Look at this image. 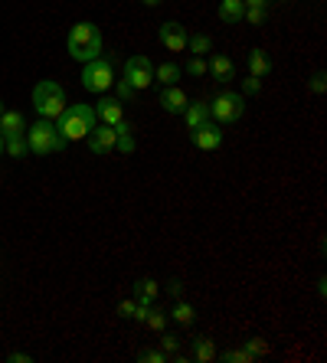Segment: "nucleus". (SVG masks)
Returning <instances> with one entry per match:
<instances>
[{"instance_id":"obj_3","label":"nucleus","mask_w":327,"mask_h":363,"mask_svg":"<svg viewBox=\"0 0 327 363\" xmlns=\"http://www.w3.org/2000/svg\"><path fill=\"white\" fill-rule=\"evenodd\" d=\"M33 108L40 111V118L56 121L66 111V92H62L60 82L53 79H43L36 89H33Z\"/></svg>"},{"instance_id":"obj_23","label":"nucleus","mask_w":327,"mask_h":363,"mask_svg":"<svg viewBox=\"0 0 327 363\" xmlns=\"http://www.w3.org/2000/svg\"><path fill=\"white\" fill-rule=\"evenodd\" d=\"M3 151L10 154V157H16V161H20V157H27V154H30V144H27V137H23V135H16V137H7Z\"/></svg>"},{"instance_id":"obj_30","label":"nucleus","mask_w":327,"mask_h":363,"mask_svg":"<svg viewBox=\"0 0 327 363\" xmlns=\"http://www.w3.org/2000/svg\"><path fill=\"white\" fill-rule=\"evenodd\" d=\"M138 360L141 363H167V353H164V350H141Z\"/></svg>"},{"instance_id":"obj_19","label":"nucleus","mask_w":327,"mask_h":363,"mask_svg":"<svg viewBox=\"0 0 327 363\" xmlns=\"http://www.w3.org/2000/svg\"><path fill=\"white\" fill-rule=\"evenodd\" d=\"M246 14V3L242 0H220V20L223 23H239Z\"/></svg>"},{"instance_id":"obj_29","label":"nucleus","mask_w":327,"mask_h":363,"mask_svg":"<svg viewBox=\"0 0 327 363\" xmlns=\"http://www.w3.org/2000/svg\"><path fill=\"white\" fill-rule=\"evenodd\" d=\"M207 69H209V62L203 59V56H190V62H187V72H190V76H207Z\"/></svg>"},{"instance_id":"obj_8","label":"nucleus","mask_w":327,"mask_h":363,"mask_svg":"<svg viewBox=\"0 0 327 363\" xmlns=\"http://www.w3.org/2000/svg\"><path fill=\"white\" fill-rule=\"evenodd\" d=\"M190 141H194L200 151H216L223 144V124L220 121H203L190 131Z\"/></svg>"},{"instance_id":"obj_6","label":"nucleus","mask_w":327,"mask_h":363,"mask_svg":"<svg viewBox=\"0 0 327 363\" xmlns=\"http://www.w3.org/2000/svg\"><path fill=\"white\" fill-rule=\"evenodd\" d=\"M242 111H246V95H239V92H220V95L209 102V118H216L220 124L239 121Z\"/></svg>"},{"instance_id":"obj_31","label":"nucleus","mask_w":327,"mask_h":363,"mask_svg":"<svg viewBox=\"0 0 327 363\" xmlns=\"http://www.w3.org/2000/svg\"><path fill=\"white\" fill-rule=\"evenodd\" d=\"M115 89H118L121 98H134V95H138V92H134V85L128 82V79H115Z\"/></svg>"},{"instance_id":"obj_40","label":"nucleus","mask_w":327,"mask_h":363,"mask_svg":"<svg viewBox=\"0 0 327 363\" xmlns=\"http://www.w3.org/2000/svg\"><path fill=\"white\" fill-rule=\"evenodd\" d=\"M3 144H7V141H3V135H0V157H3Z\"/></svg>"},{"instance_id":"obj_4","label":"nucleus","mask_w":327,"mask_h":363,"mask_svg":"<svg viewBox=\"0 0 327 363\" xmlns=\"http://www.w3.org/2000/svg\"><path fill=\"white\" fill-rule=\"evenodd\" d=\"M27 144H30V151L40 154V157L56 154V151L66 148V141H62V135L56 131V124H53V121H46V118H40L30 131H27Z\"/></svg>"},{"instance_id":"obj_34","label":"nucleus","mask_w":327,"mask_h":363,"mask_svg":"<svg viewBox=\"0 0 327 363\" xmlns=\"http://www.w3.org/2000/svg\"><path fill=\"white\" fill-rule=\"evenodd\" d=\"M246 350H249V353H252V357H255V353H265V344H262V340H249V344H246Z\"/></svg>"},{"instance_id":"obj_1","label":"nucleus","mask_w":327,"mask_h":363,"mask_svg":"<svg viewBox=\"0 0 327 363\" xmlns=\"http://www.w3.org/2000/svg\"><path fill=\"white\" fill-rule=\"evenodd\" d=\"M95 124H99V115H95L92 105H66V111L56 118V131H60L62 141L69 144V141L89 137V131Z\"/></svg>"},{"instance_id":"obj_20","label":"nucleus","mask_w":327,"mask_h":363,"mask_svg":"<svg viewBox=\"0 0 327 363\" xmlns=\"http://www.w3.org/2000/svg\"><path fill=\"white\" fill-rule=\"evenodd\" d=\"M177 79H180V66H177V62H164V66L154 69V82H161L164 89H167V85H177Z\"/></svg>"},{"instance_id":"obj_2","label":"nucleus","mask_w":327,"mask_h":363,"mask_svg":"<svg viewBox=\"0 0 327 363\" xmlns=\"http://www.w3.org/2000/svg\"><path fill=\"white\" fill-rule=\"evenodd\" d=\"M69 56L79 62H89V59H99L102 56V30L89 23V20H82V23H75L73 30H69Z\"/></svg>"},{"instance_id":"obj_12","label":"nucleus","mask_w":327,"mask_h":363,"mask_svg":"<svg viewBox=\"0 0 327 363\" xmlns=\"http://www.w3.org/2000/svg\"><path fill=\"white\" fill-rule=\"evenodd\" d=\"M207 72L213 76V82L226 85V82H233V79H236V66H233V59H229V56H213Z\"/></svg>"},{"instance_id":"obj_28","label":"nucleus","mask_w":327,"mask_h":363,"mask_svg":"<svg viewBox=\"0 0 327 363\" xmlns=\"http://www.w3.org/2000/svg\"><path fill=\"white\" fill-rule=\"evenodd\" d=\"M268 16V7H246V14H242V20H249L252 27H262Z\"/></svg>"},{"instance_id":"obj_32","label":"nucleus","mask_w":327,"mask_h":363,"mask_svg":"<svg viewBox=\"0 0 327 363\" xmlns=\"http://www.w3.org/2000/svg\"><path fill=\"white\" fill-rule=\"evenodd\" d=\"M242 92H246V95H259V92H262V79L249 76L246 82H242Z\"/></svg>"},{"instance_id":"obj_13","label":"nucleus","mask_w":327,"mask_h":363,"mask_svg":"<svg viewBox=\"0 0 327 363\" xmlns=\"http://www.w3.org/2000/svg\"><path fill=\"white\" fill-rule=\"evenodd\" d=\"M95 108V115L102 118V124H118V121H125V108H121V102H115V98H99V105Z\"/></svg>"},{"instance_id":"obj_27","label":"nucleus","mask_w":327,"mask_h":363,"mask_svg":"<svg viewBox=\"0 0 327 363\" xmlns=\"http://www.w3.org/2000/svg\"><path fill=\"white\" fill-rule=\"evenodd\" d=\"M161 350L167 353V360H174V357L180 353V340L174 337V334H164L161 331Z\"/></svg>"},{"instance_id":"obj_37","label":"nucleus","mask_w":327,"mask_h":363,"mask_svg":"<svg viewBox=\"0 0 327 363\" xmlns=\"http://www.w3.org/2000/svg\"><path fill=\"white\" fill-rule=\"evenodd\" d=\"M10 360H14V363H30L33 357H30V353H10Z\"/></svg>"},{"instance_id":"obj_35","label":"nucleus","mask_w":327,"mask_h":363,"mask_svg":"<svg viewBox=\"0 0 327 363\" xmlns=\"http://www.w3.org/2000/svg\"><path fill=\"white\" fill-rule=\"evenodd\" d=\"M167 291H170L174 298H183V282H177V278H174V282L167 285Z\"/></svg>"},{"instance_id":"obj_10","label":"nucleus","mask_w":327,"mask_h":363,"mask_svg":"<svg viewBox=\"0 0 327 363\" xmlns=\"http://www.w3.org/2000/svg\"><path fill=\"white\" fill-rule=\"evenodd\" d=\"M86 141H89L92 154H112L115 151V128L112 124H95Z\"/></svg>"},{"instance_id":"obj_9","label":"nucleus","mask_w":327,"mask_h":363,"mask_svg":"<svg viewBox=\"0 0 327 363\" xmlns=\"http://www.w3.org/2000/svg\"><path fill=\"white\" fill-rule=\"evenodd\" d=\"M157 40H161V46L167 53H183L190 33H187V27H180V23H164L161 30H157Z\"/></svg>"},{"instance_id":"obj_38","label":"nucleus","mask_w":327,"mask_h":363,"mask_svg":"<svg viewBox=\"0 0 327 363\" xmlns=\"http://www.w3.org/2000/svg\"><path fill=\"white\" fill-rule=\"evenodd\" d=\"M246 7H268V0H242Z\"/></svg>"},{"instance_id":"obj_7","label":"nucleus","mask_w":327,"mask_h":363,"mask_svg":"<svg viewBox=\"0 0 327 363\" xmlns=\"http://www.w3.org/2000/svg\"><path fill=\"white\" fill-rule=\"evenodd\" d=\"M125 79L134 85V92L151 89V82H154V66H151L148 56H131V59L125 62Z\"/></svg>"},{"instance_id":"obj_26","label":"nucleus","mask_w":327,"mask_h":363,"mask_svg":"<svg viewBox=\"0 0 327 363\" xmlns=\"http://www.w3.org/2000/svg\"><path fill=\"white\" fill-rule=\"evenodd\" d=\"M167 321H170V318H167V311H161V308H151V311H148V318H144V324H148L151 331H157V334H161L164 327H167Z\"/></svg>"},{"instance_id":"obj_33","label":"nucleus","mask_w":327,"mask_h":363,"mask_svg":"<svg viewBox=\"0 0 327 363\" xmlns=\"http://www.w3.org/2000/svg\"><path fill=\"white\" fill-rule=\"evenodd\" d=\"M134 308H138V301H121L118 314H121V318H134Z\"/></svg>"},{"instance_id":"obj_39","label":"nucleus","mask_w":327,"mask_h":363,"mask_svg":"<svg viewBox=\"0 0 327 363\" xmlns=\"http://www.w3.org/2000/svg\"><path fill=\"white\" fill-rule=\"evenodd\" d=\"M141 3H144V7H157L161 0H141Z\"/></svg>"},{"instance_id":"obj_16","label":"nucleus","mask_w":327,"mask_h":363,"mask_svg":"<svg viewBox=\"0 0 327 363\" xmlns=\"http://www.w3.org/2000/svg\"><path fill=\"white\" fill-rule=\"evenodd\" d=\"M268 72H272V59H268L265 49H259V46H255L252 53H249V76L265 79Z\"/></svg>"},{"instance_id":"obj_24","label":"nucleus","mask_w":327,"mask_h":363,"mask_svg":"<svg viewBox=\"0 0 327 363\" xmlns=\"http://www.w3.org/2000/svg\"><path fill=\"white\" fill-rule=\"evenodd\" d=\"M220 360H223V363H252L255 357L246 347H229V350H223V353H220Z\"/></svg>"},{"instance_id":"obj_11","label":"nucleus","mask_w":327,"mask_h":363,"mask_svg":"<svg viewBox=\"0 0 327 363\" xmlns=\"http://www.w3.org/2000/svg\"><path fill=\"white\" fill-rule=\"evenodd\" d=\"M187 92L180 89V85H167V89L161 92V108L167 111V115H180L183 108H187Z\"/></svg>"},{"instance_id":"obj_14","label":"nucleus","mask_w":327,"mask_h":363,"mask_svg":"<svg viewBox=\"0 0 327 363\" xmlns=\"http://www.w3.org/2000/svg\"><path fill=\"white\" fill-rule=\"evenodd\" d=\"M180 115H183V121H187V128L194 131L196 124L209 121V102H203V98H196V102H187V108H183Z\"/></svg>"},{"instance_id":"obj_17","label":"nucleus","mask_w":327,"mask_h":363,"mask_svg":"<svg viewBox=\"0 0 327 363\" xmlns=\"http://www.w3.org/2000/svg\"><path fill=\"white\" fill-rule=\"evenodd\" d=\"M115 128V148L121 154H134V135H131V124L128 121H118V124H112Z\"/></svg>"},{"instance_id":"obj_41","label":"nucleus","mask_w":327,"mask_h":363,"mask_svg":"<svg viewBox=\"0 0 327 363\" xmlns=\"http://www.w3.org/2000/svg\"><path fill=\"white\" fill-rule=\"evenodd\" d=\"M0 115H3V102H0Z\"/></svg>"},{"instance_id":"obj_5","label":"nucleus","mask_w":327,"mask_h":363,"mask_svg":"<svg viewBox=\"0 0 327 363\" xmlns=\"http://www.w3.org/2000/svg\"><path fill=\"white\" fill-rule=\"evenodd\" d=\"M82 85L95 95H102L115 85V62L112 56H99V59H89L86 69H82Z\"/></svg>"},{"instance_id":"obj_25","label":"nucleus","mask_w":327,"mask_h":363,"mask_svg":"<svg viewBox=\"0 0 327 363\" xmlns=\"http://www.w3.org/2000/svg\"><path fill=\"white\" fill-rule=\"evenodd\" d=\"M209 46H213V40H209L207 33H196V36H190V40H187V49H190L194 56H203V53H209Z\"/></svg>"},{"instance_id":"obj_18","label":"nucleus","mask_w":327,"mask_h":363,"mask_svg":"<svg viewBox=\"0 0 327 363\" xmlns=\"http://www.w3.org/2000/svg\"><path fill=\"white\" fill-rule=\"evenodd\" d=\"M167 318H170V321H177V324H183V327H190L196 314H194V308H190V304L183 301V298H174V308L167 311Z\"/></svg>"},{"instance_id":"obj_21","label":"nucleus","mask_w":327,"mask_h":363,"mask_svg":"<svg viewBox=\"0 0 327 363\" xmlns=\"http://www.w3.org/2000/svg\"><path fill=\"white\" fill-rule=\"evenodd\" d=\"M194 360H203V363L216 360V347H213L209 337H196L194 340Z\"/></svg>"},{"instance_id":"obj_22","label":"nucleus","mask_w":327,"mask_h":363,"mask_svg":"<svg viewBox=\"0 0 327 363\" xmlns=\"http://www.w3.org/2000/svg\"><path fill=\"white\" fill-rule=\"evenodd\" d=\"M134 288H138V301H144V304H151L157 298V291H161V285H157L154 278H141Z\"/></svg>"},{"instance_id":"obj_36","label":"nucleus","mask_w":327,"mask_h":363,"mask_svg":"<svg viewBox=\"0 0 327 363\" xmlns=\"http://www.w3.org/2000/svg\"><path fill=\"white\" fill-rule=\"evenodd\" d=\"M311 89L314 92H324V72H317V76L311 79Z\"/></svg>"},{"instance_id":"obj_15","label":"nucleus","mask_w":327,"mask_h":363,"mask_svg":"<svg viewBox=\"0 0 327 363\" xmlns=\"http://www.w3.org/2000/svg\"><path fill=\"white\" fill-rule=\"evenodd\" d=\"M27 131V121H23V115L20 111H7L3 108V115H0V135H3V141L7 137H16Z\"/></svg>"}]
</instances>
